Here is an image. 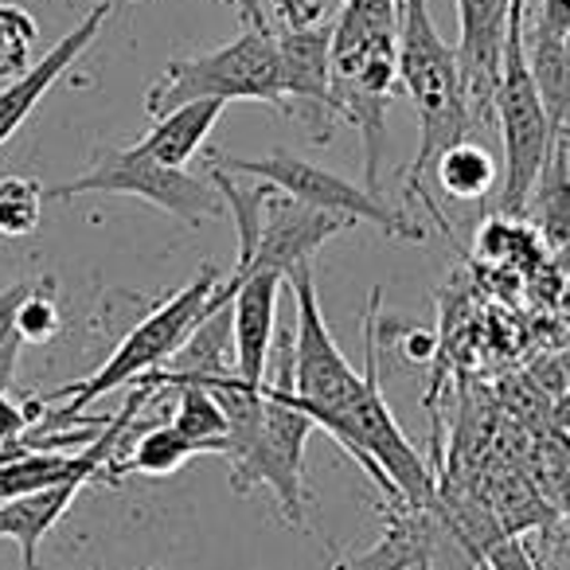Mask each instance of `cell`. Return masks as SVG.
I'll list each match as a JSON object with an SVG mask.
<instances>
[{
    "label": "cell",
    "mask_w": 570,
    "mask_h": 570,
    "mask_svg": "<svg viewBox=\"0 0 570 570\" xmlns=\"http://www.w3.org/2000/svg\"><path fill=\"white\" fill-rule=\"evenodd\" d=\"M481 570H543L531 554V547L520 535H504L484 551Z\"/></svg>",
    "instance_id": "cell-25"
},
{
    "label": "cell",
    "mask_w": 570,
    "mask_h": 570,
    "mask_svg": "<svg viewBox=\"0 0 570 570\" xmlns=\"http://www.w3.org/2000/svg\"><path fill=\"white\" fill-rule=\"evenodd\" d=\"M341 230H352L348 219L333 212H317V207L302 204V199L285 196L282 188L269 184V196L262 204V219H258V243H254V254L243 269H230L227 282H243L254 269H269L285 282L297 266L313 262V254L336 238Z\"/></svg>",
    "instance_id": "cell-10"
},
{
    "label": "cell",
    "mask_w": 570,
    "mask_h": 570,
    "mask_svg": "<svg viewBox=\"0 0 570 570\" xmlns=\"http://www.w3.org/2000/svg\"><path fill=\"white\" fill-rule=\"evenodd\" d=\"M48 282L36 285V294L28 297L24 305H20V336H24V344H48L51 336L59 333V309L56 302H51V294L43 289Z\"/></svg>",
    "instance_id": "cell-22"
},
{
    "label": "cell",
    "mask_w": 570,
    "mask_h": 570,
    "mask_svg": "<svg viewBox=\"0 0 570 570\" xmlns=\"http://www.w3.org/2000/svg\"><path fill=\"white\" fill-rule=\"evenodd\" d=\"M434 180L450 199H484L497 188V157L465 137L434 160Z\"/></svg>",
    "instance_id": "cell-16"
},
{
    "label": "cell",
    "mask_w": 570,
    "mask_h": 570,
    "mask_svg": "<svg viewBox=\"0 0 570 570\" xmlns=\"http://www.w3.org/2000/svg\"><path fill=\"white\" fill-rule=\"evenodd\" d=\"M90 191H102V196H137L145 204L168 212L173 219L188 223V227H204L207 219L227 212L212 176H191L188 168L160 165V160L145 157L137 145H129V149H102L87 173L48 188V196L63 204V199H79L90 196Z\"/></svg>",
    "instance_id": "cell-7"
},
{
    "label": "cell",
    "mask_w": 570,
    "mask_h": 570,
    "mask_svg": "<svg viewBox=\"0 0 570 570\" xmlns=\"http://www.w3.org/2000/svg\"><path fill=\"white\" fill-rule=\"evenodd\" d=\"M176 391H180V403H176L173 426L196 445V453H219L223 458L230 422L215 391L204 387V383H180Z\"/></svg>",
    "instance_id": "cell-17"
},
{
    "label": "cell",
    "mask_w": 570,
    "mask_h": 570,
    "mask_svg": "<svg viewBox=\"0 0 570 570\" xmlns=\"http://www.w3.org/2000/svg\"><path fill=\"white\" fill-rule=\"evenodd\" d=\"M528 28H539V32L562 36V40H567L570 36V0H539V12L528 20Z\"/></svg>",
    "instance_id": "cell-26"
},
{
    "label": "cell",
    "mask_w": 570,
    "mask_h": 570,
    "mask_svg": "<svg viewBox=\"0 0 570 570\" xmlns=\"http://www.w3.org/2000/svg\"><path fill=\"white\" fill-rule=\"evenodd\" d=\"M110 17H114V0H98L95 9L79 20L75 32H67L40 63H32L20 79H12L9 87L0 90V145H9L12 137H17V129L32 118L36 106L43 102V95H48V90L67 75V67L98 40V32H102Z\"/></svg>",
    "instance_id": "cell-12"
},
{
    "label": "cell",
    "mask_w": 570,
    "mask_h": 570,
    "mask_svg": "<svg viewBox=\"0 0 570 570\" xmlns=\"http://www.w3.org/2000/svg\"><path fill=\"white\" fill-rule=\"evenodd\" d=\"M411 570H430V559H422L419 567H411Z\"/></svg>",
    "instance_id": "cell-27"
},
{
    "label": "cell",
    "mask_w": 570,
    "mask_h": 570,
    "mask_svg": "<svg viewBox=\"0 0 570 570\" xmlns=\"http://www.w3.org/2000/svg\"><path fill=\"white\" fill-rule=\"evenodd\" d=\"M515 0H458V63L473 121H497V87Z\"/></svg>",
    "instance_id": "cell-11"
},
{
    "label": "cell",
    "mask_w": 570,
    "mask_h": 570,
    "mask_svg": "<svg viewBox=\"0 0 570 570\" xmlns=\"http://www.w3.org/2000/svg\"><path fill=\"white\" fill-rule=\"evenodd\" d=\"M82 465V450L79 453H28L17 458L9 465H0V504L20 500L28 492H40L48 484H59Z\"/></svg>",
    "instance_id": "cell-19"
},
{
    "label": "cell",
    "mask_w": 570,
    "mask_h": 570,
    "mask_svg": "<svg viewBox=\"0 0 570 570\" xmlns=\"http://www.w3.org/2000/svg\"><path fill=\"white\" fill-rule=\"evenodd\" d=\"M36 570H43V567H36ZM149 570H160V567H149Z\"/></svg>",
    "instance_id": "cell-28"
},
{
    "label": "cell",
    "mask_w": 570,
    "mask_h": 570,
    "mask_svg": "<svg viewBox=\"0 0 570 570\" xmlns=\"http://www.w3.org/2000/svg\"><path fill=\"white\" fill-rule=\"evenodd\" d=\"M48 419V403L43 399H28V403H12L9 395H0V442H24L36 434V426Z\"/></svg>",
    "instance_id": "cell-23"
},
{
    "label": "cell",
    "mask_w": 570,
    "mask_h": 570,
    "mask_svg": "<svg viewBox=\"0 0 570 570\" xmlns=\"http://www.w3.org/2000/svg\"><path fill=\"white\" fill-rule=\"evenodd\" d=\"M523 17H528V0H515L512 20H508V43H504V63H500V87H497V126H500V141H504L500 212L508 219H523L531 191H535L539 176L547 168V157L554 149V137H559L528 63Z\"/></svg>",
    "instance_id": "cell-5"
},
{
    "label": "cell",
    "mask_w": 570,
    "mask_h": 570,
    "mask_svg": "<svg viewBox=\"0 0 570 570\" xmlns=\"http://www.w3.org/2000/svg\"><path fill=\"white\" fill-rule=\"evenodd\" d=\"M207 165L227 168L235 176H254V180H266L274 188H282L285 196L302 199V204L317 207V212H333L341 219L372 223L380 235L399 238V243H422L426 227L419 219H411L406 212L391 207L380 191L364 188V184H352L344 176L328 173V168L313 165V160L297 157L289 149H274L266 157H230V153H207Z\"/></svg>",
    "instance_id": "cell-6"
},
{
    "label": "cell",
    "mask_w": 570,
    "mask_h": 570,
    "mask_svg": "<svg viewBox=\"0 0 570 570\" xmlns=\"http://www.w3.org/2000/svg\"><path fill=\"white\" fill-rule=\"evenodd\" d=\"M219 285H223L219 269L199 266V274L191 277L184 289H176L160 309H153L141 325L129 328V333L121 336V344L110 352V360H106L95 375L75 380V383H67V387L51 391V395H43V403H59V399L67 403L63 411H48L51 426L71 430L75 422L87 426L82 411H87L90 403H98V399H106L118 387H134V383H141L145 375L160 372V367H165L168 360L184 348V341L196 333L199 321L215 309V294H219Z\"/></svg>",
    "instance_id": "cell-4"
},
{
    "label": "cell",
    "mask_w": 570,
    "mask_h": 570,
    "mask_svg": "<svg viewBox=\"0 0 570 570\" xmlns=\"http://www.w3.org/2000/svg\"><path fill=\"white\" fill-rule=\"evenodd\" d=\"M48 188L32 176H0V235L28 238L43 223Z\"/></svg>",
    "instance_id": "cell-20"
},
{
    "label": "cell",
    "mask_w": 570,
    "mask_h": 570,
    "mask_svg": "<svg viewBox=\"0 0 570 570\" xmlns=\"http://www.w3.org/2000/svg\"><path fill=\"white\" fill-rule=\"evenodd\" d=\"M230 317H235V375L254 387H262L269 375V356H274L277 336V294H282V277L269 269H254L243 282H227Z\"/></svg>",
    "instance_id": "cell-13"
},
{
    "label": "cell",
    "mask_w": 570,
    "mask_h": 570,
    "mask_svg": "<svg viewBox=\"0 0 570 570\" xmlns=\"http://www.w3.org/2000/svg\"><path fill=\"white\" fill-rule=\"evenodd\" d=\"M223 106L227 102L207 98V102H188V106H180V110L165 114V118L153 121V129L137 141V149H141L145 157L160 160V165L184 168L204 149L207 134H212L215 121L223 118Z\"/></svg>",
    "instance_id": "cell-14"
},
{
    "label": "cell",
    "mask_w": 570,
    "mask_h": 570,
    "mask_svg": "<svg viewBox=\"0 0 570 570\" xmlns=\"http://www.w3.org/2000/svg\"><path fill=\"white\" fill-rule=\"evenodd\" d=\"M399 82L419 110V157L406 168V191L426 199L434 219L442 223L422 180L450 145L473 134L476 121L469 114L465 87H461L458 48L442 40L426 0H399Z\"/></svg>",
    "instance_id": "cell-1"
},
{
    "label": "cell",
    "mask_w": 570,
    "mask_h": 570,
    "mask_svg": "<svg viewBox=\"0 0 570 570\" xmlns=\"http://www.w3.org/2000/svg\"><path fill=\"white\" fill-rule=\"evenodd\" d=\"M277 56H282V114H294L313 129V141L328 145L336 129L333 110V28L309 20L289 24L274 17Z\"/></svg>",
    "instance_id": "cell-9"
},
{
    "label": "cell",
    "mask_w": 570,
    "mask_h": 570,
    "mask_svg": "<svg viewBox=\"0 0 570 570\" xmlns=\"http://www.w3.org/2000/svg\"><path fill=\"white\" fill-rule=\"evenodd\" d=\"M243 32L230 43L191 59H168L157 87L145 95V114L153 121L180 110L188 102H266L285 106L282 90V56H277L274 12L266 0H243L238 4Z\"/></svg>",
    "instance_id": "cell-2"
},
{
    "label": "cell",
    "mask_w": 570,
    "mask_h": 570,
    "mask_svg": "<svg viewBox=\"0 0 570 570\" xmlns=\"http://www.w3.org/2000/svg\"><path fill=\"white\" fill-rule=\"evenodd\" d=\"M285 285L294 289V387L302 399L305 414L313 419V426L325 430L328 438H336L341 419L348 414V406L356 403L360 387H364V372L344 360L341 344L333 341L325 325V313L317 302V277H313V262L297 266L285 277Z\"/></svg>",
    "instance_id": "cell-8"
},
{
    "label": "cell",
    "mask_w": 570,
    "mask_h": 570,
    "mask_svg": "<svg viewBox=\"0 0 570 570\" xmlns=\"http://www.w3.org/2000/svg\"><path fill=\"white\" fill-rule=\"evenodd\" d=\"M36 285L40 282H12L9 289H0V348H9V344H20V305L36 294Z\"/></svg>",
    "instance_id": "cell-24"
},
{
    "label": "cell",
    "mask_w": 570,
    "mask_h": 570,
    "mask_svg": "<svg viewBox=\"0 0 570 570\" xmlns=\"http://www.w3.org/2000/svg\"><path fill=\"white\" fill-rule=\"evenodd\" d=\"M277 375L262 383V422L254 438L238 453L227 458L230 489L238 497L266 484L277 497L285 523L305 528L309 512V484H305V450H309L313 419L305 414L302 399L294 387V336L277 333Z\"/></svg>",
    "instance_id": "cell-3"
},
{
    "label": "cell",
    "mask_w": 570,
    "mask_h": 570,
    "mask_svg": "<svg viewBox=\"0 0 570 570\" xmlns=\"http://www.w3.org/2000/svg\"><path fill=\"white\" fill-rule=\"evenodd\" d=\"M36 40H40V24L32 12L0 4V79H20L32 67Z\"/></svg>",
    "instance_id": "cell-21"
},
{
    "label": "cell",
    "mask_w": 570,
    "mask_h": 570,
    "mask_svg": "<svg viewBox=\"0 0 570 570\" xmlns=\"http://www.w3.org/2000/svg\"><path fill=\"white\" fill-rule=\"evenodd\" d=\"M196 458V445L168 422V426H149L134 442V453L114 465V473H145V476H173L184 461Z\"/></svg>",
    "instance_id": "cell-18"
},
{
    "label": "cell",
    "mask_w": 570,
    "mask_h": 570,
    "mask_svg": "<svg viewBox=\"0 0 570 570\" xmlns=\"http://www.w3.org/2000/svg\"><path fill=\"white\" fill-rule=\"evenodd\" d=\"M528 212L535 215V227H539V235L547 238V246L567 254L570 250V141H567V134L554 137L547 168L528 199Z\"/></svg>",
    "instance_id": "cell-15"
}]
</instances>
